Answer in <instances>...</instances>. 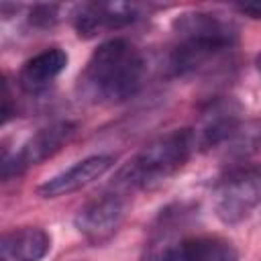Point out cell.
I'll use <instances>...</instances> for the list:
<instances>
[{"label":"cell","instance_id":"cell-9","mask_svg":"<svg viewBox=\"0 0 261 261\" xmlns=\"http://www.w3.org/2000/svg\"><path fill=\"white\" fill-rule=\"evenodd\" d=\"M51 249V237L39 226H22L0 241V261H41Z\"/></svg>","mask_w":261,"mask_h":261},{"label":"cell","instance_id":"cell-12","mask_svg":"<svg viewBox=\"0 0 261 261\" xmlns=\"http://www.w3.org/2000/svg\"><path fill=\"white\" fill-rule=\"evenodd\" d=\"M239 126V110L232 102H216L204 114L196 133V143L202 147H214L228 139Z\"/></svg>","mask_w":261,"mask_h":261},{"label":"cell","instance_id":"cell-2","mask_svg":"<svg viewBox=\"0 0 261 261\" xmlns=\"http://www.w3.org/2000/svg\"><path fill=\"white\" fill-rule=\"evenodd\" d=\"M145 69V59L130 41L110 39L90 55L80 73V90L96 104H120L141 90Z\"/></svg>","mask_w":261,"mask_h":261},{"label":"cell","instance_id":"cell-4","mask_svg":"<svg viewBox=\"0 0 261 261\" xmlns=\"http://www.w3.org/2000/svg\"><path fill=\"white\" fill-rule=\"evenodd\" d=\"M261 202V165L228 171L214 188V210L224 224H239Z\"/></svg>","mask_w":261,"mask_h":261},{"label":"cell","instance_id":"cell-15","mask_svg":"<svg viewBox=\"0 0 261 261\" xmlns=\"http://www.w3.org/2000/svg\"><path fill=\"white\" fill-rule=\"evenodd\" d=\"M255 67H257V71H259V75H261V53H259L257 59H255Z\"/></svg>","mask_w":261,"mask_h":261},{"label":"cell","instance_id":"cell-10","mask_svg":"<svg viewBox=\"0 0 261 261\" xmlns=\"http://www.w3.org/2000/svg\"><path fill=\"white\" fill-rule=\"evenodd\" d=\"M169 261H239V253L226 239L202 234L181 239L171 249Z\"/></svg>","mask_w":261,"mask_h":261},{"label":"cell","instance_id":"cell-7","mask_svg":"<svg viewBox=\"0 0 261 261\" xmlns=\"http://www.w3.org/2000/svg\"><path fill=\"white\" fill-rule=\"evenodd\" d=\"M73 29L80 37L90 39L102 31H114L137 22L143 6L135 2H86L73 10Z\"/></svg>","mask_w":261,"mask_h":261},{"label":"cell","instance_id":"cell-3","mask_svg":"<svg viewBox=\"0 0 261 261\" xmlns=\"http://www.w3.org/2000/svg\"><path fill=\"white\" fill-rule=\"evenodd\" d=\"M196 133L192 128L169 130L145 145L114 177L122 190H151L175 175L196 149Z\"/></svg>","mask_w":261,"mask_h":261},{"label":"cell","instance_id":"cell-11","mask_svg":"<svg viewBox=\"0 0 261 261\" xmlns=\"http://www.w3.org/2000/svg\"><path fill=\"white\" fill-rule=\"evenodd\" d=\"M67 61H69V57L63 49L49 47V49L33 55L31 59H27L22 63L18 80H20L22 88L29 90V92L43 90L65 69Z\"/></svg>","mask_w":261,"mask_h":261},{"label":"cell","instance_id":"cell-6","mask_svg":"<svg viewBox=\"0 0 261 261\" xmlns=\"http://www.w3.org/2000/svg\"><path fill=\"white\" fill-rule=\"evenodd\" d=\"M126 214V200L122 194H102L90 202H86L75 218L73 224L77 232L90 241L92 245H102L114 237L120 228Z\"/></svg>","mask_w":261,"mask_h":261},{"label":"cell","instance_id":"cell-5","mask_svg":"<svg viewBox=\"0 0 261 261\" xmlns=\"http://www.w3.org/2000/svg\"><path fill=\"white\" fill-rule=\"evenodd\" d=\"M75 130H77V124L71 120H57V122H51V124L39 128L33 137L27 139V143L14 155H4L2 179L8 181V179L24 173L29 167L51 159L55 153H59L71 141Z\"/></svg>","mask_w":261,"mask_h":261},{"label":"cell","instance_id":"cell-13","mask_svg":"<svg viewBox=\"0 0 261 261\" xmlns=\"http://www.w3.org/2000/svg\"><path fill=\"white\" fill-rule=\"evenodd\" d=\"M59 10L57 4H35L29 12V22L37 29H49L59 20Z\"/></svg>","mask_w":261,"mask_h":261},{"label":"cell","instance_id":"cell-8","mask_svg":"<svg viewBox=\"0 0 261 261\" xmlns=\"http://www.w3.org/2000/svg\"><path fill=\"white\" fill-rule=\"evenodd\" d=\"M112 163H114V159L110 155H92V157H86V159L73 163L71 167H67L65 171L53 175L51 179L43 181L37 192H39L41 198L67 196L71 192H77V190L86 188L94 179L102 177L112 167Z\"/></svg>","mask_w":261,"mask_h":261},{"label":"cell","instance_id":"cell-14","mask_svg":"<svg viewBox=\"0 0 261 261\" xmlns=\"http://www.w3.org/2000/svg\"><path fill=\"white\" fill-rule=\"evenodd\" d=\"M234 8L241 14L249 16V18H261V0H257V2H241V4H234Z\"/></svg>","mask_w":261,"mask_h":261},{"label":"cell","instance_id":"cell-1","mask_svg":"<svg viewBox=\"0 0 261 261\" xmlns=\"http://www.w3.org/2000/svg\"><path fill=\"white\" fill-rule=\"evenodd\" d=\"M173 43L167 55L171 75L186 77L208 69L239 43V29L218 12L188 10L171 22Z\"/></svg>","mask_w":261,"mask_h":261}]
</instances>
